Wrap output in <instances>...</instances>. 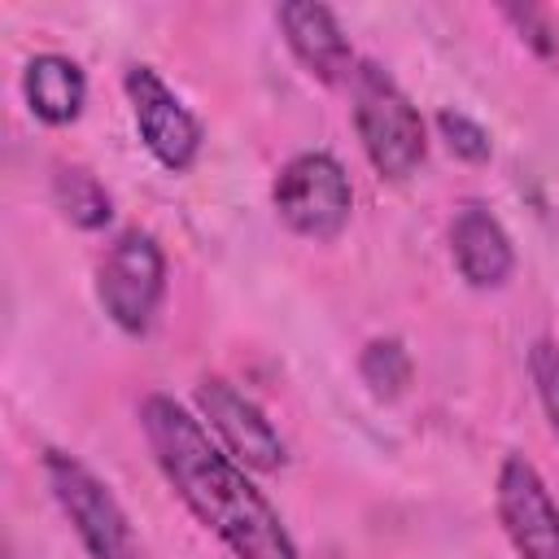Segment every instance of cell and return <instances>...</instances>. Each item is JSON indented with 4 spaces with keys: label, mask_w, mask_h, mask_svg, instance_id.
<instances>
[{
    "label": "cell",
    "mask_w": 559,
    "mask_h": 559,
    "mask_svg": "<svg viewBox=\"0 0 559 559\" xmlns=\"http://www.w3.org/2000/svg\"><path fill=\"white\" fill-rule=\"evenodd\" d=\"M140 428L175 498L231 550V559H301L280 511L249 480V467L210 441V428L183 402L148 393L140 402Z\"/></svg>",
    "instance_id": "6da1fadb"
},
{
    "label": "cell",
    "mask_w": 559,
    "mask_h": 559,
    "mask_svg": "<svg viewBox=\"0 0 559 559\" xmlns=\"http://www.w3.org/2000/svg\"><path fill=\"white\" fill-rule=\"evenodd\" d=\"M349 109L376 175L393 183L411 179L428 153V131L411 96L397 87V79L376 61H358V70L349 74Z\"/></svg>",
    "instance_id": "7a4b0ae2"
},
{
    "label": "cell",
    "mask_w": 559,
    "mask_h": 559,
    "mask_svg": "<svg viewBox=\"0 0 559 559\" xmlns=\"http://www.w3.org/2000/svg\"><path fill=\"white\" fill-rule=\"evenodd\" d=\"M44 476H48V489H52L57 507L66 511L70 528L79 533V542L92 559H144L122 502L114 498V489L83 459L66 454V450H48L44 454Z\"/></svg>",
    "instance_id": "3957f363"
},
{
    "label": "cell",
    "mask_w": 559,
    "mask_h": 559,
    "mask_svg": "<svg viewBox=\"0 0 559 559\" xmlns=\"http://www.w3.org/2000/svg\"><path fill=\"white\" fill-rule=\"evenodd\" d=\"M271 205L280 214V223L301 236V240H336L349 223L354 210V188L345 166L314 148V153H297L280 166L275 183H271Z\"/></svg>",
    "instance_id": "277c9868"
},
{
    "label": "cell",
    "mask_w": 559,
    "mask_h": 559,
    "mask_svg": "<svg viewBox=\"0 0 559 559\" xmlns=\"http://www.w3.org/2000/svg\"><path fill=\"white\" fill-rule=\"evenodd\" d=\"M162 293H166V253H162L157 236L127 227L105 249V258L96 266V297H100L105 314L127 336H144L157 319Z\"/></svg>",
    "instance_id": "5b68a950"
},
{
    "label": "cell",
    "mask_w": 559,
    "mask_h": 559,
    "mask_svg": "<svg viewBox=\"0 0 559 559\" xmlns=\"http://www.w3.org/2000/svg\"><path fill=\"white\" fill-rule=\"evenodd\" d=\"M122 87H127V100H131V118H135V131L144 140V148L166 166V170H188L201 153V118L166 87V79L153 70V66H127L122 74Z\"/></svg>",
    "instance_id": "8992f818"
},
{
    "label": "cell",
    "mask_w": 559,
    "mask_h": 559,
    "mask_svg": "<svg viewBox=\"0 0 559 559\" xmlns=\"http://www.w3.org/2000/svg\"><path fill=\"white\" fill-rule=\"evenodd\" d=\"M197 411H201V424H210L218 445L240 467H249V472H280L288 463V445L275 432V424L262 415V406L253 397H245L223 376H205L197 384Z\"/></svg>",
    "instance_id": "52a82bcc"
},
{
    "label": "cell",
    "mask_w": 559,
    "mask_h": 559,
    "mask_svg": "<svg viewBox=\"0 0 559 559\" xmlns=\"http://www.w3.org/2000/svg\"><path fill=\"white\" fill-rule=\"evenodd\" d=\"M498 524L520 559H559V507L524 454H507L493 489Z\"/></svg>",
    "instance_id": "ba28073f"
},
{
    "label": "cell",
    "mask_w": 559,
    "mask_h": 559,
    "mask_svg": "<svg viewBox=\"0 0 559 559\" xmlns=\"http://www.w3.org/2000/svg\"><path fill=\"white\" fill-rule=\"evenodd\" d=\"M275 22L284 31L288 52L319 79V83H349V74L358 70V57L336 22V13L328 4L314 0H284L275 9Z\"/></svg>",
    "instance_id": "9c48e42d"
},
{
    "label": "cell",
    "mask_w": 559,
    "mask_h": 559,
    "mask_svg": "<svg viewBox=\"0 0 559 559\" xmlns=\"http://www.w3.org/2000/svg\"><path fill=\"white\" fill-rule=\"evenodd\" d=\"M450 258L472 288H502L515 271V245L493 210L480 201L459 205L450 223Z\"/></svg>",
    "instance_id": "30bf717a"
},
{
    "label": "cell",
    "mask_w": 559,
    "mask_h": 559,
    "mask_svg": "<svg viewBox=\"0 0 559 559\" xmlns=\"http://www.w3.org/2000/svg\"><path fill=\"white\" fill-rule=\"evenodd\" d=\"M22 96H26V109L48 122V127H66L83 114V100H87V74L74 57H61V52H35L22 70Z\"/></svg>",
    "instance_id": "8fae6325"
},
{
    "label": "cell",
    "mask_w": 559,
    "mask_h": 559,
    "mask_svg": "<svg viewBox=\"0 0 559 559\" xmlns=\"http://www.w3.org/2000/svg\"><path fill=\"white\" fill-rule=\"evenodd\" d=\"M52 205L79 227V231H96L114 218V197L105 192V183L83 170V166H61L52 175Z\"/></svg>",
    "instance_id": "7c38bea8"
},
{
    "label": "cell",
    "mask_w": 559,
    "mask_h": 559,
    "mask_svg": "<svg viewBox=\"0 0 559 559\" xmlns=\"http://www.w3.org/2000/svg\"><path fill=\"white\" fill-rule=\"evenodd\" d=\"M411 371H415L411 354H406V345L397 336H376L358 354V376L376 397H397L411 384Z\"/></svg>",
    "instance_id": "4fadbf2b"
},
{
    "label": "cell",
    "mask_w": 559,
    "mask_h": 559,
    "mask_svg": "<svg viewBox=\"0 0 559 559\" xmlns=\"http://www.w3.org/2000/svg\"><path fill=\"white\" fill-rule=\"evenodd\" d=\"M437 131H441V140L450 144V153L463 157V162H489V153H493L489 131H485L476 118H467L463 109H441V114H437Z\"/></svg>",
    "instance_id": "5bb4252c"
},
{
    "label": "cell",
    "mask_w": 559,
    "mask_h": 559,
    "mask_svg": "<svg viewBox=\"0 0 559 559\" xmlns=\"http://www.w3.org/2000/svg\"><path fill=\"white\" fill-rule=\"evenodd\" d=\"M528 371H533L542 411L550 419V432L559 437V341H537L528 349Z\"/></svg>",
    "instance_id": "9a60e30c"
}]
</instances>
